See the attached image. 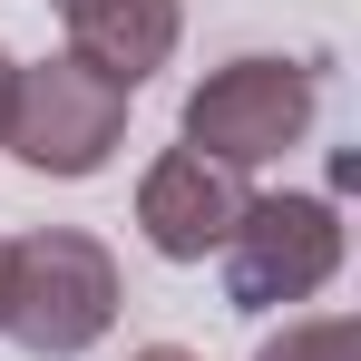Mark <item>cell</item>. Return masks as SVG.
Segmentation results:
<instances>
[{"instance_id": "6da1fadb", "label": "cell", "mask_w": 361, "mask_h": 361, "mask_svg": "<svg viewBox=\"0 0 361 361\" xmlns=\"http://www.w3.org/2000/svg\"><path fill=\"white\" fill-rule=\"evenodd\" d=\"M118 254L88 235V225H30V235H0V332L30 361H78L118 332Z\"/></svg>"}, {"instance_id": "7a4b0ae2", "label": "cell", "mask_w": 361, "mask_h": 361, "mask_svg": "<svg viewBox=\"0 0 361 361\" xmlns=\"http://www.w3.org/2000/svg\"><path fill=\"white\" fill-rule=\"evenodd\" d=\"M312 118H322V78H312V59H283V49H244L185 88V147L235 166V176L293 157Z\"/></svg>"}, {"instance_id": "3957f363", "label": "cell", "mask_w": 361, "mask_h": 361, "mask_svg": "<svg viewBox=\"0 0 361 361\" xmlns=\"http://www.w3.org/2000/svg\"><path fill=\"white\" fill-rule=\"evenodd\" d=\"M0 147L30 166V176H98L108 157L127 147V88L118 78H98L88 59H30L10 78V127H0Z\"/></svg>"}, {"instance_id": "277c9868", "label": "cell", "mask_w": 361, "mask_h": 361, "mask_svg": "<svg viewBox=\"0 0 361 361\" xmlns=\"http://www.w3.org/2000/svg\"><path fill=\"white\" fill-rule=\"evenodd\" d=\"M215 274L235 312H283L312 302L342 274V205L332 195H244L235 235L215 244Z\"/></svg>"}, {"instance_id": "5b68a950", "label": "cell", "mask_w": 361, "mask_h": 361, "mask_svg": "<svg viewBox=\"0 0 361 361\" xmlns=\"http://www.w3.org/2000/svg\"><path fill=\"white\" fill-rule=\"evenodd\" d=\"M244 195H254V185H244L235 166H215V157H195V147H166V157L137 176V235H147V254H166V264H205L215 244L235 235Z\"/></svg>"}, {"instance_id": "8992f818", "label": "cell", "mask_w": 361, "mask_h": 361, "mask_svg": "<svg viewBox=\"0 0 361 361\" xmlns=\"http://www.w3.org/2000/svg\"><path fill=\"white\" fill-rule=\"evenodd\" d=\"M68 20V59H88L98 78H118L127 98L176 59V30H185V0H59Z\"/></svg>"}, {"instance_id": "52a82bcc", "label": "cell", "mask_w": 361, "mask_h": 361, "mask_svg": "<svg viewBox=\"0 0 361 361\" xmlns=\"http://www.w3.org/2000/svg\"><path fill=\"white\" fill-rule=\"evenodd\" d=\"M254 361H361V322L352 312H302V322H283Z\"/></svg>"}, {"instance_id": "ba28073f", "label": "cell", "mask_w": 361, "mask_h": 361, "mask_svg": "<svg viewBox=\"0 0 361 361\" xmlns=\"http://www.w3.org/2000/svg\"><path fill=\"white\" fill-rule=\"evenodd\" d=\"M127 361H195L185 342H147V352H127Z\"/></svg>"}, {"instance_id": "9c48e42d", "label": "cell", "mask_w": 361, "mask_h": 361, "mask_svg": "<svg viewBox=\"0 0 361 361\" xmlns=\"http://www.w3.org/2000/svg\"><path fill=\"white\" fill-rule=\"evenodd\" d=\"M10 78H20V59L0 49V127H10Z\"/></svg>"}]
</instances>
